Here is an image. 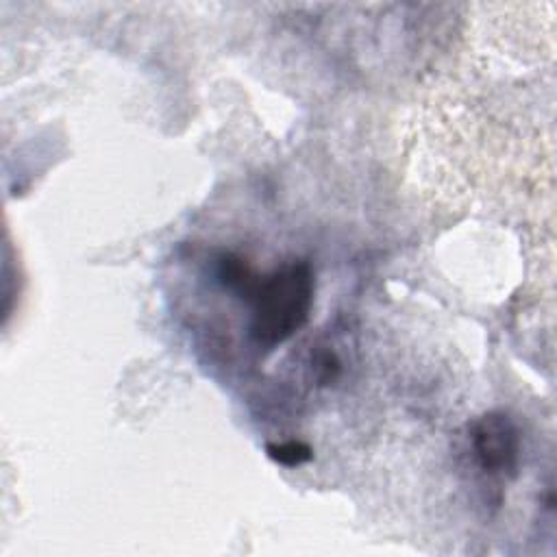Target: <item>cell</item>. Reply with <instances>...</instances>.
<instances>
[{
    "label": "cell",
    "mask_w": 557,
    "mask_h": 557,
    "mask_svg": "<svg viewBox=\"0 0 557 557\" xmlns=\"http://www.w3.org/2000/svg\"><path fill=\"white\" fill-rule=\"evenodd\" d=\"M315 278L307 261H289L257 278L248 294L252 302V339L263 348H274L296 335L309 320Z\"/></svg>",
    "instance_id": "1"
},
{
    "label": "cell",
    "mask_w": 557,
    "mask_h": 557,
    "mask_svg": "<svg viewBox=\"0 0 557 557\" xmlns=\"http://www.w3.org/2000/svg\"><path fill=\"white\" fill-rule=\"evenodd\" d=\"M470 444L481 470L490 474H507L516 470L520 437L509 416L492 411L479 418L472 424Z\"/></svg>",
    "instance_id": "2"
},
{
    "label": "cell",
    "mask_w": 557,
    "mask_h": 557,
    "mask_svg": "<svg viewBox=\"0 0 557 557\" xmlns=\"http://www.w3.org/2000/svg\"><path fill=\"white\" fill-rule=\"evenodd\" d=\"M268 450V457L281 466H287V468H294V466H300L305 461H309L313 457L311 448L305 444V442H298V440H287V442H276V444H268L265 446Z\"/></svg>",
    "instance_id": "3"
}]
</instances>
